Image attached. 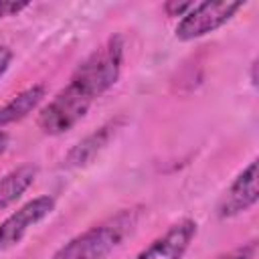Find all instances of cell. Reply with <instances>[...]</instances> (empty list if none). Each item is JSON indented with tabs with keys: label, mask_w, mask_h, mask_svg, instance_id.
<instances>
[{
	"label": "cell",
	"mask_w": 259,
	"mask_h": 259,
	"mask_svg": "<svg viewBox=\"0 0 259 259\" xmlns=\"http://www.w3.org/2000/svg\"><path fill=\"white\" fill-rule=\"evenodd\" d=\"M123 38L113 34L77 65L69 83L40 109L36 123L42 134H65L85 117L89 107L117 83L123 67Z\"/></svg>",
	"instance_id": "1"
},
{
	"label": "cell",
	"mask_w": 259,
	"mask_h": 259,
	"mask_svg": "<svg viewBox=\"0 0 259 259\" xmlns=\"http://www.w3.org/2000/svg\"><path fill=\"white\" fill-rule=\"evenodd\" d=\"M142 208H121L67 241L51 259H105L138 227Z\"/></svg>",
	"instance_id": "2"
},
{
	"label": "cell",
	"mask_w": 259,
	"mask_h": 259,
	"mask_svg": "<svg viewBox=\"0 0 259 259\" xmlns=\"http://www.w3.org/2000/svg\"><path fill=\"white\" fill-rule=\"evenodd\" d=\"M243 8V2H196L194 8L184 14L176 26V36L180 40H194L200 38L223 24H227L239 10Z\"/></svg>",
	"instance_id": "3"
},
{
	"label": "cell",
	"mask_w": 259,
	"mask_h": 259,
	"mask_svg": "<svg viewBox=\"0 0 259 259\" xmlns=\"http://www.w3.org/2000/svg\"><path fill=\"white\" fill-rule=\"evenodd\" d=\"M57 200L49 194L36 196L0 223V253L18 245L24 235L55 210Z\"/></svg>",
	"instance_id": "4"
},
{
	"label": "cell",
	"mask_w": 259,
	"mask_h": 259,
	"mask_svg": "<svg viewBox=\"0 0 259 259\" xmlns=\"http://www.w3.org/2000/svg\"><path fill=\"white\" fill-rule=\"evenodd\" d=\"M259 198L257 188V160L249 162L247 168L231 182L217 204V214L221 219H233L245 210H249Z\"/></svg>",
	"instance_id": "5"
},
{
	"label": "cell",
	"mask_w": 259,
	"mask_h": 259,
	"mask_svg": "<svg viewBox=\"0 0 259 259\" xmlns=\"http://www.w3.org/2000/svg\"><path fill=\"white\" fill-rule=\"evenodd\" d=\"M196 223L192 219H180L160 237H156L134 259H182L192 239L196 237Z\"/></svg>",
	"instance_id": "6"
},
{
	"label": "cell",
	"mask_w": 259,
	"mask_h": 259,
	"mask_svg": "<svg viewBox=\"0 0 259 259\" xmlns=\"http://www.w3.org/2000/svg\"><path fill=\"white\" fill-rule=\"evenodd\" d=\"M121 125H123V117H115V119L105 121L97 130H93L89 136H85L81 142H77L67 152L63 166L65 168H81V166L89 164L101 150H105V146L115 138V134L121 130Z\"/></svg>",
	"instance_id": "7"
},
{
	"label": "cell",
	"mask_w": 259,
	"mask_h": 259,
	"mask_svg": "<svg viewBox=\"0 0 259 259\" xmlns=\"http://www.w3.org/2000/svg\"><path fill=\"white\" fill-rule=\"evenodd\" d=\"M45 95H47V87L42 83H38V85L26 87L18 95H14L10 101H6L0 107V130H4L10 123H16V121L24 119L28 113H32L40 105Z\"/></svg>",
	"instance_id": "8"
},
{
	"label": "cell",
	"mask_w": 259,
	"mask_h": 259,
	"mask_svg": "<svg viewBox=\"0 0 259 259\" xmlns=\"http://www.w3.org/2000/svg\"><path fill=\"white\" fill-rule=\"evenodd\" d=\"M36 174H38V168L32 164H22L10 170L8 174H4L0 178V210L14 204L32 186Z\"/></svg>",
	"instance_id": "9"
},
{
	"label": "cell",
	"mask_w": 259,
	"mask_h": 259,
	"mask_svg": "<svg viewBox=\"0 0 259 259\" xmlns=\"http://www.w3.org/2000/svg\"><path fill=\"white\" fill-rule=\"evenodd\" d=\"M255 253H257V241H249L241 247H235L227 253L217 255L214 259H255Z\"/></svg>",
	"instance_id": "10"
},
{
	"label": "cell",
	"mask_w": 259,
	"mask_h": 259,
	"mask_svg": "<svg viewBox=\"0 0 259 259\" xmlns=\"http://www.w3.org/2000/svg\"><path fill=\"white\" fill-rule=\"evenodd\" d=\"M194 4L196 2H178V0H170V2H166L164 4V12L168 14V16H184V14H188L192 8H194Z\"/></svg>",
	"instance_id": "11"
},
{
	"label": "cell",
	"mask_w": 259,
	"mask_h": 259,
	"mask_svg": "<svg viewBox=\"0 0 259 259\" xmlns=\"http://www.w3.org/2000/svg\"><path fill=\"white\" fill-rule=\"evenodd\" d=\"M28 6H30V2H0V18L16 16L22 10H26Z\"/></svg>",
	"instance_id": "12"
},
{
	"label": "cell",
	"mask_w": 259,
	"mask_h": 259,
	"mask_svg": "<svg viewBox=\"0 0 259 259\" xmlns=\"http://www.w3.org/2000/svg\"><path fill=\"white\" fill-rule=\"evenodd\" d=\"M12 49L10 47H6V45H0V77L8 71V67H10V63H12Z\"/></svg>",
	"instance_id": "13"
},
{
	"label": "cell",
	"mask_w": 259,
	"mask_h": 259,
	"mask_svg": "<svg viewBox=\"0 0 259 259\" xmlns=\"http://www.w3.org/2000/svg\"><path fill=\"white\" fill-rule=\"evenodd\" d=\"M8 134H6V130H0V156L6 152V148H8Z\"/></svg>",
	"instance_id": "14"
},
{
	"label": "cell",
	"mask_w": 259,
	"mask_h": 259,
	"mask_svg": "<svg viewBox=\"0 0 259 259\" xmlns=\"http://www.w3.org/2000/svg\"><path fill=\"white\" fill-rule=\"evenodd\" d=\"M251 85H257V59L251 63Z\"/></svg>",
	"instance_id": "15"
}]
</instances>
